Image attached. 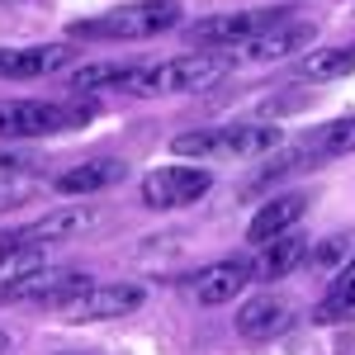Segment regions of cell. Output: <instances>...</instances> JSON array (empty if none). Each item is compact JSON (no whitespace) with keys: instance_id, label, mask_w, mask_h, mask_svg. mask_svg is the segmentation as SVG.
Listing matches in <instances>:
<instances>
[{"instance_id":"24","label":"cell","mask_w":355,"mask_h":355,"mask_svg":"<svg viewBox=\"0 0 355 355\" xmlns=\"http://www.w3.org/2000/svg\"><path fill=\"white\" fill-rule=\"evenodd\" d=\"M0 53H5V48H0Z\"/></svg>"},{"instance_id":"13","label":"cell","mask_w":355,"mask_h":355,"mask_svg":"<svg viewBox=\"0 0 355 355\" xmlns=\"http://www.w3.org/2000/svg\"><path fill=\"white\" fill-rule=\"evenodd\" d=\"M303 214H308V194H275L270 204H261V209H256V218H251V227H246V242L266 246L270 237L289 232Z\"/></svg>"},{"instance_id":"22","label":"cell","mask_w":355,"mask_h":355,"mask_svg":"<svg viewBox=\"0 0 355 355\" xmlns=\"http://www.w3.org/2000/svg\"><path fill=\"white\" fill-rule=\"evenodd\" d=\"M336 256H341V237H327V242L318 246V256H313V261H318V266H331Z\"/></svg>"},{"instance_id":"1","label":"cell","mask_w":355,"mask_h":355,"mask_svg":"<svg viewBox=\"0 0 355 355\" xmlns=\"http://www.w3.org/2000/svg\"><path fill=\"white\" fill-rule=\"evenodd\" d=\"M275 147H279L275 123H223V128H194L171 137V152L190 162H256L270 157Z\"/></svg>"},{"instance_id":"19","label":"cell","mask_w":355,"mask_h":355,"mask_svg":"<svg viewBox=\"0 0 355 355\" xmlns=\"http://www.w3.org/2000/svg\"><path fill=\"white\" fill-rule=\"evenodd\" d=\"M137 67H119V62H90L71 76V90H100V85H114V90H128Z\"/></svg>"},{"instance_id":"12","label":"cell","mask_w":355,"mask_h":355,"mask_svg":"<svg viewBox=\"0 0 355 355\" xmlns=\"http://www.w3.org/2000/svg\"><path fill=\"white\" fill-rule=\"evenodd\" d=\"M71 43H43V48H5L0 53V76L5 81H28V76H48L57 67H67L71 62Z\"/></svg>"},{"instance_id":"17","label":"cell","mask_w":355,"mask_h":355,"mask_svg":"<svg viewBox=\"0 0 355 355\" xmlns=\"http://www.w3.org/2000/svg\"><path fill=\"white\" fill-rule=\"evenodd\" d=\"M303 147L318 157V162H336V157H351L355 152V114L351 119H336V123H322L303 137Z\"/></svg>"},{"instance_id":"14","label":"cell","mask_w":355,"mask_h":355,"mask_svg":"<svg viewBox=\"0 0 355 355\" xmlns=\"http://www.w3.org/2000/svg\"><path fill=\"white\" fill-rule=\"evenodd\" d=\"M128 175V166L114 162V157H95V162H81L71 166V171H62L53 180L57 194H95V190H110L114 180H123Z\"/></svg>"},{"instance_id":"16","label":"cell","mask_w":355,"mask_h":355,"mask_svg":"<svg viewBox=\"0 0 355 355\" xmlns=\"http://www.w3.org/2000/svg\"><path fill=\"white\" fill-rule=\"evenodd\" d=\"M355 71V43L351 48H318V53H308L294 62V76L308 85L318 81H341V76H351Z\"/></svg>"},{"instance_id":"9","label":"cell","mask_w":355,"mask_h":355,"mask_svg":"<svg viewBox=\"0 0 355 355\" xmlns=\"http://www.w3.org/2000/svg\"><path fill=\"white\" fill-rule=\"evenodd\" d=\"M313 33H318L313 19H284V24H275L266 33L237 43V62H284V57H294V53H308Z\"/></svg>"},{"instance_id":"2","label":"cell","mask_w":355,"mask_h":355,"mask_svg":"<svg viewBox=\"0 0 355 355\" xmlns=\"http://www.w3.org/2000/svg\"><path fill=\"white\" fill-rule=\"evenodd\" d=\"M180 24V5L175 0H137V5H119L105 15H90L67 24V38H81V43H133V38H152L166 28Z\"/></svg>"},{"instance_id":"6","label":"cell","mask_w":355,"mask_h":355,"mask_svg":"<svg viewBox=\"0 0 355 355\" xmlns=\"http://www.w3.org/2000/svg\"><path fill=\"white\" fill-rule=\"evenodd\" d=\"M85 284H95V279L76 275V270L33 266V270L15 275V279H0V303H48V308H62L67 299H76Z\"/></svg>"},{"instance_id":"21","label":"cell","mask_w":355,"mask_h":355,"mask_svg":"<svg viewBox=\"0 0 355 355\" xmlns=\"http://www.w3.org/2000/svg\"><path fill=\"white\" fill-rule=\"evenodd\" d=\"M38 190V185H15L10 175H5V185H0V209H15L19 199H28V194Z\"/></svg>"},{"instance_id":"15","label":"cell","mask_w":355,"mask_h":355,"mask_svg":"<svg viewBox=\"0 0 355 355\" xmlns=\"http://www.w3.org/2000/svg\"><path fill=\"white\" fill-rule=\"evenodd\" d=\"M303 256H308V237H299V232H279V237L266 242L261 261H256L251 270H256V279H284Z\"/></svg>"},{"instance_id":"4","label":"cell","mask_w":355,"mask_h":355,"mask_svg":"<svg viewBox=\"0 0 355 355\" xmlns=\"http://www.w3.org/2000/svg\"><path fill=\"white\" fill-rule=\"evenodd\" d=\"M90 110L85 105H48V100H0V142L15 137H53L81 128Z\"/></svg>"},{"instance_id":"25","label":"cell","mask_w":355,"mask_h":355,"mask_svg":"<svg viewBox=\"0 0 355 355\" xmlns=\"http://www.w3.org/2000/svg\"><path fill=\"white\" fill-rule=\"evenodd\" d=\"M67 355H71V351H67Z\"/></svg>"},{"instance_id":"5","label":"cell","mask_w":355,"mask_h":355,"mask_svg":"<svg viewBox=\"0 0 355 355\" xmlns=\"http://www.w3.org/2000/svg\"><path fill=\"white\" fill-rule=\"evenodd\" d=\"M303 10L294 5H270V10H237V15H214V19H199V24L185 28V38H190V48H232V43H246V38H256V33H266V28L284 24V19H294Z\"/></svg>"},{"instance_id":"11","label":"cell","mask_w":355,"mask_h":355,"mask_svg":"<svg viewBox=\"0 0 355 355\" xmlns=\"http://www.w3.org/2000/svg\"><path fill=\"white\" fill-rule=\"evenodd\" d=\"M251 275H256V270H251V261H214V266H204V270L190 279L194 303H204V308L232 303L246 284H251Z\"/></svg>"},{"instance_id":"18","label":"cell","mask_w":355,"mask_h":355,"mask_svg":"<svg viewBox=\"0 0 355 355\" xmlns=\"http://www.w3.org/2000/svg\"><path fill=\"white\" fill-rule=\"evenodd\" d=\"M351 313H355V256L331 275V289H327V299L318 303L313 322H336V318H351Z\"/></svg>"},{"instance_id":"7","label":"cell","mask_w":355,"mask_h":355,"mask_svg":"<svg viewBox=\"0 0 355 355\" xmlns=\"http://www.w3.org/2000/svg\"><path fill=\"white\" fill-rule=\"evenodd\" d=\"M142 308L137 284H85L76 299H67L57 313L62 322H105V318H128Z\"/></svg>"},{"instance_id":"10","label":"cell","mask_w":355,"mask_h":355,"mask_svg":"<svg viewBox=\"0 0 355 355\" xmlns=\"http://www.w3.org/2000/svg\"><path fill=\"white\" fill-rule=\"evenodd\" d=\"M289 327H294V303L279 294H256L237 313V331L246 341H270V336H284Z\"/></svg>"},{"instance_id":"20","label":"cell","mask_w":355,"mask_h":355,"mask_svg":"<svg viewBox=\"0 0 355 355\" xmlns=\"http://www.w3.org/2000/svg\"><path fill=\"white\" fill-rule=\"evenodd\" d=\"M33 166H43L33 152L15 147V142H0V175H28Z\"/></svg>"},{"instance_id":"8","label":"cell","mask_w":355,"mask_h":355,"mask_svg":"<svg viewBox=\"0 0 355 355\" xmlns=\"http://www.w3.org/2000/svg\"><path fill=\"white\" fill-rule=\"evenodd\" d=\"M214 185V175L204 166H162L142 180V204L147 209H185L194 199H204Z\"/></svg>"},{"instance_id":"3","label":"cell","mask_w":355,"mask_h":355,"mask_svg":"<svg viewBox=\"0 0 355 355\" xmlns=\"http://www.w3.org/2000/svg\"><path fill=\"white\" fill-rule=\"evenodd\" d=\"M232 71V57L218 53H185L157 62V67H137L128 90L133 95H194V90H209Z\"/></svg>"},{"instance_id":"23","label":"cell","mask_w":355,"mask_h":355,"mask_svg":"<svg viewBox=\"0 0 355 355\" xmlns=\"http://www.w3.org/2000/svg\"><path fill=\"white\" fill-rule=\"evenodd\" d=\"M5 346H10V341H5V331H0V355H5Z\"/></svg>"}]
</instances>
